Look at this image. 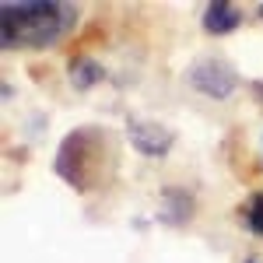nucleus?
<instances>
[{
  "label": "nucleus",
  "mask_w": 263,
  "mask_h": 263,
  "mask_svg": "<svg viewBox=\"0 0 263 263\" xmlns=\"http://www.w3.org/2000/svg\"><path fill=\"white\" fill-rule=\"evenodd\" d=\"M260 14H263V7H260Z\"/></svg>",
  "instance_id": "1a4fd4ad"
},
{
  "label": "nucleus",
  "mask_w": 263,
  "mask_h": 263,
  "mask_svg": "<svg viewBox=\"0 0 263 263\" xmlns=\"http://www.w3.org/2000/svg\"><path fill=\"white\" fill-rule=\"evenodd\" d=\"M239 21H242V11L228 0H211L203 7V28L211 35H228L232 28H239Z\"/></svg>",
  "instance_id": "39448f33"
},
{
  "label": "nucleus",
  "mask_w": 263,
  "mask_h": 263,
  "mask_svg": "<svg viewBox=\"0 0 263 263\" xmlns=\"http://www.w3.org/2000/svg\"><path fill=\"white\" fill-rule=\"evenodd\" d=\"M242 221L253 235H263V193H253L242 207Z\"/></svg>",
  "instance_id": "0eeeda50"
},
{
  "label": "nucleus",
  "mask_w": 263,
  "mask_h": 263,
  "mask_svg": "<svg viewBox=\"0 0 263 263\" xmlns=\"http://www.w3.org/2000/svg\"><path fill=\"white\" fill-rule=\"evenodd\" d=\"M70 78H74V84H78V88H91V84L99 81L102 78V67L95 60H74L70 63Z\"/></svg>",
  "instance_id": "423d86ee"
},
{
  "label": "nucleus",
  "mask_w": 263,
  "mask_h": 263,
  "mask_svg": "<svg viewBox=\"0 0 263 263\" xmlns=\"http://www.w3.org/2000/svg\"><path fill=\"white\" fill-rule=\"evenodd\" d=\"M109 134L99 126H81L74 134H67L57 151V172L63 182H70L74 190H91L99 182V172L105 168L102 155L109 147Z\"/></svg>",
  "instance_id": "f03ea898"
},
{
  "label": "nucleus",
  "mask_w": 263,
  "mask_h": 263,
  "mask_svg": "<svg viewBox=\"0 0 263 263\" xmlns=\"http://www.w3.org/2000/svg\"><path fill=\"white\" fill-rule=\"evenodd\" d=\"M78 7L63 0H7L0 7L4 49H49L74 28Z\"/></svg>",
  "instance_id": "f257e3e1"
},
{
  "label": "nucleus",
  "mask_w": 263,
  "mask_h": 263,
  "mask_svg": "<svg viewBox=\"0 0 263 263\" xmlns=\"http://www.w3.org/2000/svg\"><path fill=\"white\" fill-rule=\"evenodd\" d=\"M190 81H193V88H197V91H203V95L228 99V95H232V88H235V70H232L221 57H207V60L193 63Z\"/></svg>",
  "instance_id": "7ed1b4c3"
},
{
  "label": "nucleus",
  "mask_w": 263,
  "mask_h": 263,
  "mask_svg": "<svg viewBox=\"0 0 263 263\" xmlns=\"http://www.w3.org/2000/svg\"><path fill=\"white\" fill-rule=\"evenodd\" d=\"M130 141L141 155H165L168 144H172V134L158 126V123H134L130 126Z\"/></svg>",
  "instance_id": "20e7f679"
},
{
  "label": "nucleus",
  "mask_w": 263,
  "mask_h": 263,
  "mask_svg": "<svg viewBox=\"0 0 263 263\" xmlns=\"http://www.w3.org/2000/svg\"><path fill=\"white\" fill-rule=\"evenodd\" d=\"M246 263H263V260H256V256H249V260H246Z\"/></svg>",
  "instance_id": "6e6552de"
}]
</instances>
